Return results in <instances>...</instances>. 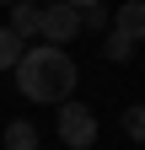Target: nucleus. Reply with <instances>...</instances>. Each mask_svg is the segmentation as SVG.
I'll use <instances>...</instances> for the list:
<instances>
[{
    "label": "nucleus",
    "mask_w": 145,
    "mask_h": 150,
    "mask_svg": "<svg viewBox=\"0 0 145 150\" xmlns=\"http://www.w3.org/2000/svg\"><path fill=\"white\" fill-rule=\"evenodd\" d=\"M6 150H38V129H32V123H22V118H16V123L6 129Z\"/></svg>",
    "instance_id": "6"
},
{
    "label": "nucleus",
    "mask_w": 145,
    "mask_h": 150,
    "mask_svg": "<svg viewBox=\"0 0 145 150\" xmlns=\"http://www.w3.org/2000/svg\"><path fill=\"white\" fill-rule=\"evenodd\" d=\"M102 54H107L113 64H124V59H134V38H124V32H107V38H102Z\"/></svg>",
    "instance_id": "7"
},
{
    "label": "nucleus",
    "mask_w": 145,
    "mask_h": 150,
    "mask_svg": "<svg viewBox=\"0 0 145 150\" xmlns=\"http://www.w3.org/2000/svg\"><path fill=\"white\" fill-rule=\"evenodd\" d=\"M81 27H92V32H107V11H102V6H86V11H81Z\"/></svg>",
    "instance_id": "10"
},
{
    "label": "nucleus",
    "mask_w": 145,
    "mask_h": 150,
    "mask_svg": "<svg viewBox=\"0 0 145 150\" xmlns=\"http://www.w3.org/2000/svg\"><path fill=\"white\" fill-rule=\"evenodd\" d=\"M11 32L22 38V43L43 32V6H38V0H16V6H11Z\"/></svg>",
    "instance_id": "4"
},
{
    "label": "nucleus",
    "mask_w": 145,
    "mask_h": 150,
    "mask_svg": "<svg viewBox=\"0 0 145 150\" xmlns=\"http://www.w3.org/2000/svg\"><path fill=\"white\" fill-rule=\"evenodd\" d=\"M59 139L70 150H92L97 145V118H92V107H81V102H59Z\"/></svg>",
    "instance_id": "2"
},
{
    "label": "nucleus",
    "mask_w": 145,
    "mask_h": 150,
    "mask_svg": "<svg viewBox=\"0 0 145 150\" xmlns=\"http://www.w3.org/2000/svg\"><path fill=\"white\" fill-rule=\"evenodd\" d=\"M0 6H16V0H0Z\"/></svg>",
    "instance_id": "12"
},
{
    "label": "nucleus",
    "mask_w": 145,
    "mask_h": 150,
    "mask_svg": "<svg viewBox=\"0 0 145 150\" xmlns=\"http://www.w3.org/2000/svg\"><path fill=\"white\" fill-rule=\"evenodd\" d=\"M124 134H129V139H140V145H145V102H140V107H129V112H124Z\"/></svg>",
    "instance_id": "9"
},
{
    "label": "nucleus",
    "mask_w": 145,
    "mask_h": 150,
    "mask_svg": "<svg viewBox=\"0 0 145 150\" xmlns=\"http://www.w3.org/2000/svg\"><path fill=\"white\" fill-rule=\"evenodd\" d=\"M75 32H81V11L65 6V0H48V6H43V38L59 48V43H70Z\"/></svg>",
    "instance_id": "3"
},
{
    "label": "nucleus",
    "mask_w": 145,
    "mask_h": 150,
    "mask_svg": "<svg viewBox=\"0 0 145 150\" xmlns=\"http://www.w3.org/2000/svg\"><path fill=\"white\" fill-rule=\"evenodd\" d=\"M113 32H124V38H134V43H145V0H129V6H118Z\"/></svg>",
    "instance_id": "5"
},
{
    "label": "nucleus",
    "mask_w": 145,
    "mask_h": 150,
    "mask_svg": "<svg viewBox=\"0 0 145 150\" xmlns=\"http://www.w3.org/2000/svg\"><path fill=\"white\" fill-rule=\"evenodd\" d=\"M65 6H75V11H86V6H102V0H65Z\"/></svg>",
    "instance_id": "11"
},
{
    "label": "nucleus",
    "mask_w": 145,
    "mask_h": 150,
    "mask_svg": "<svg viewBox=\"0 0 145 150\" xmlns=\"http://www.w3.org/2000/svg\"><path fill=\"white\" fill-rule=\"evenodd\" d=\"M16 59H22V38L11 27H0V70H16Z\"/></svg>",
    "instance_id": "8"
},
{
    "label": "nucleus",
    "mask_w": 145,
    "mask_h": 150,
    "mask_svg": "<svg viewBox=\"0 0 145 150\" xmlns=\"http://www.w3.org/2000/svg\"><path fill=\"white\" fill-rule=\"evenodd\" d=\"M16 86H22L27 102H70V91H75V59H70L65 48H54V43L22 48Z\"/></svg>",
    "instance_id": "1"
}]
</instances>
